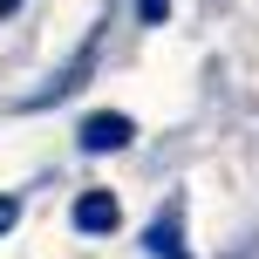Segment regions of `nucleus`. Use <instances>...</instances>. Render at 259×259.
Returning <instances> with one entry per match:
<instances>
[{"mask_svg":"<svg viewBox=\"0 0 259 259\" xmlns=\"http://www.w3.org/2000/svg\"><path fill=\"white\" fill-rule=\"evenodd\" d=\"M137 137V123L123 116V109H96V116H82V130H75V143L89 157H103V150H123V143Z\"/></svg>","mask_w":259,"mask_h":259,"instance_id":"f257e3e1","label":"nucleus"},{"mask_svg":"<svg viewBox=\"0 0 259 259\" xmlns=\"http://www.w3.org/2000/svg\"><path fill=\"white\" fill-rule=\"evenodd\" d=\"M116 219H123V211H116L109 191H82L75 198V232H116Z\"/></svg>","mask_w":259,"mask_h":259,"instance_id":"f03ea898","label":"nucleus"},{"mask_svg":"<svg viewBox=\"0 0 259 259\" xmlns=\"http://www.w3.org/2000/svg\"><path fill=\"white\" fill-rule=\"evenodd\" d=\"M143 252H150V259H191V252H184V232H178V211H157V219H150Z\"/></svg>","mask_w":259,"mask_h":259,"instance_id":"7ed1b4c3","label":"nucleus"},{"mask_svg":"<svg viewBox=\"0 0 259 259\" xmlns=\"http://www.w3.org/2000/svg\"><path fill=\"white\" fill-rule=\"evenodd\" d=\"M164 14H170V0H137V21L143 27H164Z\"/></svg>","mask_w":259,"mask_h":259,"instance_id":"20e7f679","label":"nucleus"},{"mask_svg":"<svg viewBox=\"0 0 259 259\" xmlns=\"http://www.w3.org/2000/svg\"><path fill=\"white\" fill-rule=\"evenodd\" d=\"M14 219H21V198H0V232H7Z\"/></svg>","mask_w":259,"mask_h":259,"instance_id":"39448f33","label":"nucleus"},{"mask_svg":"<svg viewBox=\"0 0 259 259\" xmlns=\"http://www.w3.org/2000/svg\"><path fill=\"white\" fill-rule=\"evenodd\" d=\"M7 14H21V0H0V21H7Z\"/></svg>","mask_w":259,"mask_h":259,"instance_id":"423d86ee","label":"nucleus"}]
</instances>
